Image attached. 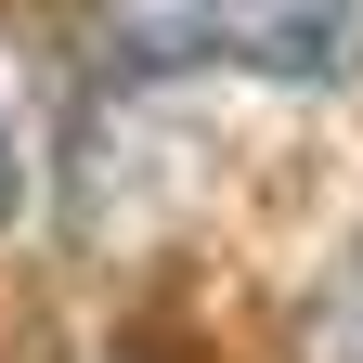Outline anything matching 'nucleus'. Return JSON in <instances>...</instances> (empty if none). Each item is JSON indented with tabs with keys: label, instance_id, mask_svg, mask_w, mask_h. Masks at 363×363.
<instances>
[{
	"label": "nucleus",
	"instance_id": "f03ea898",
	"mask_svg": "<svg viewBox=\"0 0 363 363\" xmlns=\"http://www.w3.org/2000/svg\"><path fill=\"white\" fill-rule=\"evenodd\" d=\"M298 363H363V234L311 272V298H298Z\"/></svg>",
	"mask_w": 363,
	"mask_h": 363
},
{
	"label": "nucleus",
	"instance_id": "f257e3e1",
	"mask_svg": "<svg viewBox=\"0 0 363 363\" xmlns=\"http://www.w3.org/2000/svg\"><path fill=\"white\" fill-rule=\"evenodd\" d=\"M91 52L130 78L234 65V78L337 91L363 65V0H91Z\"/></svg>",
	"mask_w": 363,
	"mask_h": 363
},
{
	"label": "nucleus",
	"instance_id": "7ed1b4c3",
	"mask_svg": "<svg viewBox=\"0 0 363 363\" xmlns=\"http://www.w3.org/2000/svg\"><path fill=\"white\" fill-rule=\"evenodd\" d=\"M0 208H13V117H0Z\"/></svg>",
	"mask_w": 363,
	"mask_h": 363
}]
</instances>
